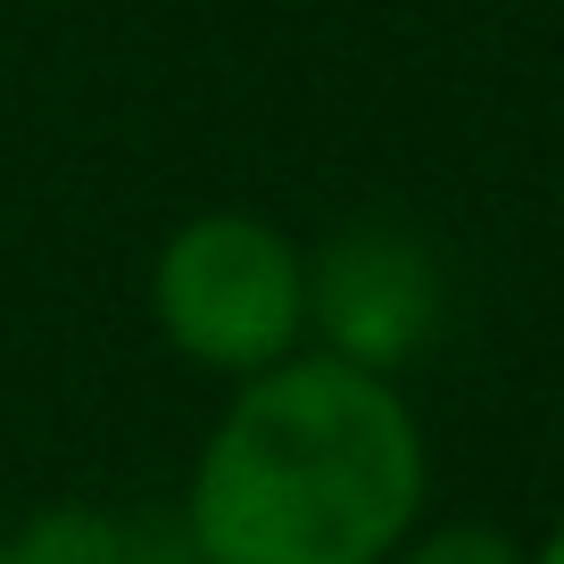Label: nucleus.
<instances>
[{
    "instance_id": "obj_1",
    "label": "nucleus",
    "mask_w": 564,
    "mask_h": 564,
    "mask_svg": "<svg viewBox=\"0 0 564 564\" xmlns=\"http://www.w3.org/2000/svg\"><path fill=\"white\" fill-rule=\"evenodd\" d=\"M432 498V448L399 382L324 349L232 382L183 481L199 564H390Z\"/></svg>"
},
{
    "instance_id": "obj_3",
    "label": "nucleus",
    "mask_w": 564,
    "mask_h": 564,
    "mask_svg": "<svg viewBox=\"0 0 564 564\" xmlns=\"http://www.w3.org/2000/svg\"><path fill=\"white\" fill-rule=\"evenodd\" d=\"M448 324V265L406 225H340L307 249V349L399 382Z\"/></svg>"
},
{
    "instance_id": "obj_7",
    "label": "nucleus",
    "mask_w": 564,
    "mask_h": 564,
    "mask_svg": "<svg viewBox=\"0 0 564 564\" xmlns=\"http://www.w3.org/2000/svg\"><path fill=\"white\" fill-rule=\"evenodd\" d=\"M531 564H564V523H556V531H547V540H540V547H531Z\"/></svg>"
},
{
    "instance_id": "obj_2",
    "label": "nucleus",
    "mask_w": 564,
    "mask_h": 564,
    "mask_svg": "<svg viewBox=\"0 0 564 564\" xmlns=\"http://www.w3.org/2000/svg\"><path fill=\"white\" fill-rule=\"evenodd\" d=\"M150 316L199 373H249L307 349V249L249 208L183 216L150 258Z\"/></svg>"
},
{
    "instance_id": "obj_6",
    "label": "nucleus",
    "mask_w": 564,
    "mask_h": 564,
    "mask_svg": "<svg viewBox=\"0 0 564 564\" xmlns=\"http://www.w3.org/2000/svg\"><path fill=\"white\" fill-rule=\"evenodd\" d=\"M124 564H199V547L183 531V514L166 507V514H133V556Z\"/></svg>"
},
{
    "instance_id": "obj_4",
    "label": "nucleus",
    "mask_w": 564,
    "mask_h": 564,
    "mask_svg": "<svg viewBox=\"0 0 564 564\" xmlns=\"http://www.w3.org/2000/svg\"><path fill=\"white\" fill-rule=\"evenodd\" d=\"M9 547H18V564H124L133 556V514L58 498V507L25 514V523L9 531Z\"/></svg>"
},
{
    "instance_id": "obj_8",
    "label": "nucleus",
    "mask_w": 564,
    "mask_h": 564,
    "mask_svg": "<svg viewBox=\"0 0 564 564\" xmlns=\"http://www.w3.org/2000/svg\"><path fill=\"white\" fill-rule=\"evenodd\" d=\"M0 564H18V547H9V540H0Z\"/></svg>"
},
{
    "instance_id": "obj_5",
    "label": "nucleus",
    "mask_w": 564,
    "mask_h": 564,
    "mask_svg": "<svg viewBox=\"0 0 564 564\" xmlns=\"http://www.w3.org/2000/svg\"><path fill=\"white\" fill-rule=\"evenodd\" d=\"M390 564H531V547L498 523H415Z\"/></svg>"
}]
</instances>
